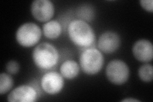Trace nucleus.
Returning <instances> with one entry per match:
<instances>
[{
    "mask_svg": "<svg viewBox=\"0 0 153 102\" xmlns=\"http://www.w3.org/2000/svg\"><path fill=\"white\" fill-rule=\"evenodd\" d=\"M68 33L71 41L80 47H89L95 42L93 29L87 22L80 19H76L70 23Z\"/></svg>",
    "mask_w": 153,
    "mask_h": 102,
    "instance_id": "f257e3e1",
    "label": "nucleus"
},
{
    "mask_svg": "<svg viewBox=\"0 0 153 102\" xmlns=\"http://www.w3.org/2000/svg\"><path fill=\"white\" fill-rule=\"evenodd\" d=\"M33 60L35 65L42 70H49L59 61V53L56 48L49 43H41L33 52Z\"/></svg>",
    "mask_w": 153,
    "mask_h": 102,
    "instance_id": "f03ea898",
    "label": "nucleus"
},
{
    "mask_svg": "<svg viewBox=\"0 0 153 102\" xmlns=\"http://www.w3.org/2000/svg\"><path fill=\"white\" fill-rule=\"evenodd\" d=\"M104 64L102 53L97 48H91L83 51L80 56V66L85 74L95 75L102 70Z\"/></svg>",
    "mask_w": 153,
    "mask_h": 102,
    "instance_id": "7ed1b4c3",
    "label": "nucleus"
},
{
    "mask_svg": "<svg viewBox=\"0 0 153 102\" xmlns=\"http://www.w3.org/2000/svg\"><path fill=\"white\" fill-rule=\"evenodd\" d=\"M16 36L19 45L24 47H30L34 46L40 41L42 31L37 24L26 22L18 28Z\"/></svg>",
    "mask_w": 153,
    "mask_h": 102,
    "instance_id": "20e7f679",
    "label": "nucleus"
},
{
    "mask_svg": "<svg viewBox=\"0 0 153 102\" xmlns=\"http://www.w3.org/2000/svg\"><path fill=\"white\" fill-rule=\"evenodd\" d=\"M106 75L108 80L116 85L126 83L130 77V69L122 60H114L109 62L106 68Z\"/></svg>",
    "mask_w": 153,
    "mask_h": 102,
    "instance_id": "39448f33",
    "label": "nucleus"
},
{
    "mask_svg": "<svg viewBox=\"0 0 153 102\" xmlns=\"http://www.w3.org/2000/svg\"><path fill=\"white\" fill-rule=\"evenodd\" d=\"M65 85L63 77L55 71L48 72L44 74L41 80L42 89L49 95H56L63 89Z\"/></svg>",
    "mask_w": 153,
    "mask_h": 102,
    "instance_id": "423d86ee",
    "label": "nucleus"
},
{
    "mask_svg": "<svg viewBox=\"0 0 153 102\" xmlns=\"http://www.w3.org/2000/svg\"><path fill=\"white\" fill-rule=\"evenodd\" d=\"M33 16L40 22H48L54 14V6L49 0H35L31 4Z\"/></svg>",
    "mask_w": 153,
    "mask_h": 102,
    "instance_id": "0eeeda50",
    "label": "nucleus"
},
{
    "mask_svg": "<svg viewBox=\"0 0 153 102\" xmlns=\"http://www.w3.org/2000/svg\"><path fill=\"white\" fill-rule=\"evenodd\" d=\"M36 91L27 85L18 86L10 93L7 100L10 102H33L36 100Z\"/></svg>",
    "mask_w": 153,
    "mask_h": 102,
    "instance_id": "6e6552de",
    "label": "nucleus"
},
{
    "mask_svg": "<svg viewBox=\"0 0 153 102\" xmlns=\"http://www.w3.org/2000/svg\"><path fill=\"white\" fill-rule=\"evenodd\" d=\"M121 39L117 33L107 31L100 35L98 41L99 49L107 54L116 52L120 46Z\"/></svg>",
    "mask_w": 153,
    "mask_h": 102,
    "instance_id": "1a4fd4ad",
    "label": "nucleus"
},
{
    "mask_svg": "<svg viewBox=\"0 0 153 102\" xmlns=\"http://www.w3.org/2000/svg\"><path fill=\"white\" fill-rule=\"evenodd\" d=\"M133 54L138 61L147 63L152 60L153 47L152 43L145 39L137 41L133 46Z\"/></svg>",
    "mask_w": 153,
    "mask_h": 102,
    "instance_id": "9d476101",
    "label": "nucleus"
},
{
    "mask_svg": "<svg viewBox=\"0 0 153 102\" xmlns=\"http://www.w3.org/2000/svg\"><path fill=\"white\" fill-rule=\"evenodd\" d=\"M80 71L78 63L74 60L65 61L60 67L61 74L67 79H73L78 75Z\"/></svg>",
    "mask_w": 153,
    "mask_h": 102,
    "instance_id": "9b49d317",
    "label": "nucleus"
},
{
    "mask_svg": "<svg viewBox=\"0 0 153 102\" xmlns=\"http://www.w3.org/2000/svg\"><path fill=\"white\" fill-rule=\"evenodd\" d=\"M43 31L46 38L56 39L58 38L62 31L61 24L57 21L52 20L47 22L43 26Z\"/></svg>",
    "mask_w": 153,
    "mask_h": 102,
    "instance_id": "f8f14e48",
    "label": "nucleus"
},
{
    "mask_svg": "<svg viewBox=\"0 0 153 102\" xmlns=\"http://www.w3.org/2000/svg\"><path fill=\"white\" fill-rule=\"evenodd\" d=\"M13 86V80L9 74L2 73L0 75V94L7 93Z\"/></svg>",
    "mask_w": 153,
    "mask_h": 102,
    "instance_id": "ddd939ff",
    "label": "nucleus"
},
{
    "mask_svg": "<svg viewBox=\"0 0 153 102\" xmlns=\"http://www.w3.org/2000/svg\"><path fill=\"white\" fill-rule=\"evenodd\" d=\"M138 77L141 80L145 82H151L153 78V68L151 64L142 65L138 71Z\"/></svg>",
    "mask_w": 153,
    "mask_h": 102,
    "instance_id": "4468645a",
    "label": "nucleus"
},
{
    "mask_svg": "<svg viewBox=\"0 0 153 102\" xmlns=\"http://www.w3.org/2000/svg\"><path fill=\"white\" fill-rule=\"evenodd\" d=\"M94 13L93 10L89 7H81L78 10V16L80 18V20L90 21L93 19Z\"/></svg>",
    "mask_w": 153,
    "mask_h": 102,
    "instance_id": "2eb2a0df",
    "label": "nucleus"
},
{
    "mask_svg": "<svg viewBox=\"0 0 153 102\" xmlns=\"http://www.w3.org/2000/svg\"><path fill=\"white\" fill-rule=\"evenodd\" d=\"M19 63L14 60H11L8 62V63L6 65V69L7 71L10 74H16L19 72Z\"/></svg>",
    "mask_w": 153,
    "mask_h": 102,
    "instance_id": "dca6fc26",
    "label": "nucleus"
},
{
    "mask_svg": "<svg viewBox=\"0 0 153 102\" xmlns=\"http://www.w3.org/2000/svg\"><path fill=\"white\" fill-rule=\"evenodd\" d=\"M141 7L146 11L152 13L153 12V1L152 0H141L140 1Z\"/></svg>",
    "mask_w": 153,
    "mask_h": 102,
    "instance_id": "f3484780",
    "label": "nucleus"
},
{
    "mask_svg": "<svg viewBox=\"0 0 153 102\" xmlns=\"http://www.w3.org/2000/svg\"><path fill=\"white\" fill-rule=\"evenodd\" d=\"M121 101H124V102H130V101H135V102H137V101H140V100H136V99H134V98H126V99H124L123 100Z\"/></svg>",
    "mask_w": 153,
    "mask_h": 102,
    "instance_id": "a211bd4d",
    "label": "nucleus"
}]
</instances>
